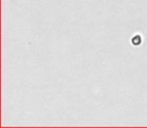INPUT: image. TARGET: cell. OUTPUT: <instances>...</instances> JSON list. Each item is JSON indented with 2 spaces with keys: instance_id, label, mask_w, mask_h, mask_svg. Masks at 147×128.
I'll return each instance as SVG.
<instances>
[{
  "instance_id": "6da1fadb",
  "label": "cell",
  "mask_w": 147,
  "mask_h": 128,
  "mask_svg": "<svg viewBox=\"0 0 147 128\" xmlns=\"http://www.w3.org/2000/svg\"><path fill=\"white\" fill-rule=\"evenodd\" d=\"M131 42H132L133 45H139L141 43V37L139 35H135L131 40Z\"/></svg>"
}]
</instances>
